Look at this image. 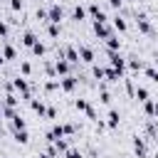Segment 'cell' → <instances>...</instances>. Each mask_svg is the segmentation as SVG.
Listing matches in <instances>:
<instances>
[{"label": "cell", "mask_w": 158, "mask_h": 158, "mask_svg": "<svg viewBox=\"0 0 158 158\" xmlns=\"http://www.w3.org/2000/svg\"><path fill=\"white\" fill-rule=\"evenodd\" d=\"M99 101L101 104H111V94H109L106 84H99Z\"/></svg>", "instance_id": "7402d4cb"}, {"label": "cell", "mask_w": 158, "mask_h": 158, "mask_svg": "<svg viewBox=\"0 0 158 158\" xmlns=\"http://www.w3.org/2000/svg\"><path fill=\"white\" fill-rule=\"evenodd\" d=\"M133 96H136L138 101H146V99H151V94H148V89H146V86H136V89H133Z\"/></svg>", "instance_id": "cb8c5ba5"}, {"label": "cell", "mask_w": 158, "mask_h": 158, "mask_svg": "<svg viewBox=\"0 0 158 158\" xmlns=\"http://www.w3.org/2000/svg\"><path fill=\"white\" fill-rule=\"evenodd\" d=\"M84 114H86V116H89V118H91V121H99V116H96V109H94V106H91V104H89V106H86V111H84Z\"/></svg>", "instance_id": "836d02e7"}, {"label": "cell", "mask_w": 158, "mask_h": 158, "mask_svg": "<svg viewBox=\"0 0 158 158\" xmlns=\"http://www.w3.org/2000/svg\"><path fill=\"white\" fill-rule=\"evenodd\" d=\"M20 42H22L25 47H32V44L37 42V35H35L32 30H25V32H22V40H20Z\"/></svg>", "instance_id": "2e32d148"}, {"label": "cell", "mask_w": 158, "mask_h": 158, "mask_svg": "<svg viewBox=\"0 0 158 158\" xmlns=\"http://www.w3.org/2000/svg\"><path fill=\"white\" fill-rule=\"evenodd\" d=\"M118 123H121V114H118L116 109H109V114H106V126H109V128H118Z\"/></svg>", "instance_id": "7c38bea8"}, {"label": "cell", "mask_w": 158, "mask_h": 158, "mask_svg": "<svg viewBox=\"0 0 158 158\" xmlns=\"http://www.w3.org/2000/svg\"><path fill=\"white\" fill-rule=\"evenodd\" d=\"M133 153H136L138 158H146V156H148V146H146V141H143L141 136H133Z\"/></svg>", "instance_id": "ba28073f"}, {"label": "cell", "mask_w": 158, "mask_h": 158, "mask_svg": "<svg viewBox=\"0 0 158 158\" xmlns=\"http://www.w3.org/2000/svg\"><path fill=\"white\" fill-rule=\"evenodd\" d=\"M0 121H2V104H0Z\"/></svg>", "instance_id": "ee69618b"}, {"label": "cell", "mask_w": 158, "mask_h": 158, "mask_svg": "<svg viewBox=\"0 0 158 158\" xmlns=\"http://www.w3.org/2000/svg\"><path fill=\"white\" fill-rule=\"evenodd\" d=\"M86 106H89L86 99H77V101H74V109H77V111H86Z\"/></svg>", "instance_id": "1f68e13d"}, {"label": "cell", "mask_w": 158, "mask_h": 158, "mask_svg": "<svg viewBox=\"0 0 158 158\" xmlns=\"http://www.w3.org/2000/svg\"><path fill=\"white\" fill-rule=\"evenodd\" d=\"M10 128H12V131H20V128H27V121H25V118H22V116L17 114L15 118H10Z\"/></svg>", "instance_id": "44dd1931"}, {"label": "cell", "mask_w": 158, "mask_h": 158, "mask_svg": "<svg viewBox=\"0 0 158 158\" xmlns=\"http://www.w3.org/2000/svg\"><path fill=\"white\" fill-rule=\"evenodd\" d=\"M64 158H84V153H81L79 148H72V146H69V148L64 151Z\"/></svg>", "instance_id": "f1b7e54d"}, {"label": "cell", "mask_w": 158, "mask_h": 158, "mask_svg": "<svg viewBox=\"0 0 158 158\" xmlns=\"http://www.w3.org/2000/svg\"><path fill=\"white\" fill-rule=\"evenodd\" d=\"M109 5H111V7H116V10H121V5H123V0H109Z\"/></svg>", "instance_id": "f35d334b"}, {"label": "cell", "mask_w": 158, "mask_h": 158, "mask_svg": "<svg viewBox=\"0 0 158 158\" xmlns=\"http://www.w3.org/2000/svg\"><path fill=\"white\" fill-rule=\"evenodd\" d=\"M7 35H10V27L5 20H0V37H7Z\"/></svg>", "instance_id": "d590c367"}, {"label": "cell", "mask_w": 158, "mask_h": 158, "mask_svg": "<svg viewBox=\"0 0 158 158\" xmlns=\"http://www.w3.org/2000/svg\"><path fill=\"white\" fill-rule=\"evenodd\" d=\"M12 138L20 143V146H27L30 143V133H27V128H20V131H12Z\"/></svg>", "instance_id": "9a60e30c"}, {"label": "cell", "mask_w": 158, "mask_h": 158, "mask_svg": "<svg viewBox=\"0 0 158 158\" xmlns=\"http://www.w3.org/2000/svg\"><path fill=\"white\" fill-rule=\"evenodd\" d=\"M91 74H94V79H104V67L94 64V67H91Z\"/></svg>", "instance_id": "4dcf8cb0"}, {"label": "cell", "mask_w": 158, "mask_h": 158, "mask_svg": "<svg viewBox=\"0 0 158 158\" xmlns=\"http://www.w3.org/2000/svg\"><path fill=\"white\" fill-rule=\"evenodd\" d=\"M104 79H106V81H111V84H118V81L123 79V72H118V69H114V67L109 64V67L104 69Z\"/></svg>", "instance_id": "8992f818"}, {"label": "cell", "mask_w": 158, "mask_h": 158, "mask_svg": "<svg viewBox=\"0 0 158 158\" xmlns=\"http://www.w3.org/2000/svg\"><path fill=\"white\" fill-rule=\"evenodd\" d=\"M2 62H5V57H2V54H0V67H2Z\"/></svg>", "instance_id": "b9f144b4"}, {"label": "cell", "mask_w": 158, "mask_h": 158, "mask_svg": "<svg viewBox=\"0 0 158 158\" xmlns=\"http://www.w3.org/2000/svg\"><path fill=\"white\" fill-rule=\"evenodd\" d=\"M106 52H121V40L116 35L106 37Z\"/></svg>", "instance_id": "5bb4252c"}, {"label": "cell", "mask_w": 158, "mask_h": 158, "mask_svg": "<svg viewBox=\"0 0 158 158\" xmlns=\"http://www.w3.org/2000/svg\"><path fill=\"white\" fill-rule=\"evenodd\" d=\"M64 20V10H62V5H49V10H47V22H54V25H59Z\"/></svg>", "instance_id": "7a4b0ae2"}, {"label": "cell", "mask_w": 158, "mask_h": 158, "mask_svg": "<svg viewBox=\"0 0 158 158\" xmlns=\"http://www.w3.org/2000/svg\"><path fill=\"white\" fill-rule=\"evenodd\" d=\"M153 138H156V141H158V126H156V133H153Z\"/></svg>", "instance_id": "60d3db41"}, {"label": "cell", "mask_w": 158, "mask_h": 158, "mask_svg": "<svg viewBox=\"0 0 158 158\" xmlns=\"http://www.w3.org/2000/svg\"><path fill=\"white\" fill-rule=\"evenodd\" d=\"M20 74H22V77H30V74H32V64H30L27 59L20 62Z\"/></svg>", "instance_id": "4316f807"}, {"label": "cell", "mask_w": 158, "mask_h": 158, "mask_svg": "<svg viewBox=\"0 0 158 158\" xmlns=\"http://www.w3.org/2000/svg\"><path fill=\"white\" fill-rule=\"evenodd\" d=\"M0 54H2L5 59H15V57H17V49H15L12 44H7V42H5V44H2V49H0Z\"/></svg>", "instance_id": "d6986e66"}, {"label": "cell", "mask_w": 158, "mask_h": 158, "mask_svg": "<svg viewBox=\"0 0 158 158\" xmlns=\"http://www.w3.org/2000/svg\"><path fill=\"white\" fill-rule=\"evenodd\" d=\"M44 116H47V118H54V116H57V109H54V106H49V109H47V114H44Z\"/></svg>", "instance_id": "74e56055"}, {"label": "cell", "mask_w": 158, "mask_h": 158, "mask_svg": "<svg viewBox=\"0 0 158 158\" xmlns=\"http://www.w3.org/2000/svg\"><path fill=\"white\" fill-rule=\"evenodd\" d=\"M111 27H114L116 32H126V30H128V22H126L121 15H114V17H111Z\"/></svg>", "instance_id": "4fadbf2b"}, {"label": "cell", "mask_w": 158, "mask_h": 158, "mask_svg": "<svg viewBox=\"0 0 158 158\" xmlns=\"http://www.w3.org/2000/svg\"><path fill=\"white\" fill-rule=\"evenodd\" d=\"M77 52H79V62H86V64H91V62H94V49H91V47L81 44Z\"/></svg>", "instance_id": "8fae6325"}, {"label": "cell", "mask_w": 158, "mask_h": 158, "mask_svg": "<svg viewBox=\"0 0 158 158\" xmlns=\"http://www.w3.org/2000/svg\"><path fill=\"white\" fill-rule=\"evenodd\" d=\"M153 116L158 118V101H156V109H153Z\"/></svg>", "instance_id": "ab89813d"}, {"label": "cell", "mask_w": 158, "mask_h": 158, "mask_svg": "<svg viewBox=\"0 0 158 158\" xmlns=\"http://www.w3.org/2000/svg\"><path fill=\"white\" fill-rule=\"evenodd\" d=\"M47 35H49L52 40H57V37L62 35V25H54V22H49V27H47Z\"/></svg>", "instance_id": "d4e9b609"}, {"label": "cell", "mask_w": 158, "mask_h": 158, "mask_svg": "<svg viewBox=\"0 0 158 158\" xmlns=\"http://www.w3.org/2000/svg\"><path fill=\"white\" fill-rule=\"evenodd\" d=\"M94 35H96L99 40H106V37L114 35V27H111L109 22H94Z\"/></svg>", "instance_id": "277c9868"}, {"label": "cell", "mask_w": 158, "mask_h": 158, "mask_svg": "<svg viewBox=\"0 0 158 158\" xmlns=\"http://www.w3.org/2000/svg\"><path fill=\"white\" fill-rule=\"evenodd\" d=\"M153 64H156V69H158V57H156V59H153Z\"/></svg>", "instance_id": "7bdbcfd3"}, {"label": "cell", "mask_w": 158, "mask_h": 158, "mask_svg": "<svg viewBox=\"0 0 158 158\" xmlns=\"http://www.w3.org/2000/svg\"><path fill=\"white\" fill-rule=\"evenodd\" d=\"M12 89H17L20 94H22V99H32V89H30V84H27V77H15L12 79Z\"/></svg>", "instance_id": "6da1fadb"}, {"label": "cell", "mask_w": 158, "mask_h": 158, "mask_svg": "<svg viewBox=\"0 0 158 158\" xmlns=\"http://www.w3.org/2000/svg\"><path fill=\"white\" fill-rule=\"evenodd\" d=\"M72 20H74V22H81V20H86V7L77 5V7L72 10Z\"/></svg>", "instance_id": "ac0fdd59"}, {"label": "cell", "mask_w": 158, "mask_h": 158, "mask_svg": "<svg viewBox=\"0 0 158 158\" xmlns=\"http://www.w3.org/2000/svg\"><path fill=\"white\" fill-rule=\"evenodd\" d=\"M62 128H64V136H74L77 133V126L74 123H62Z\"/></svg>", "instance_id": "d6a6232c"}, {"label": "cell", "mask_w": 158, "mask_h": 158, "mask_svg": "<svg viewBox=\"0 0 158 158\" xmlns=\"http://www.w3.org/2000/svg\"><path fill=\"white\" fill-rule=\"evenodd\" d=\"M136 25L143 35H153V27H151V20H148L146 12H136Z\"/></svg>", "instance_id": "3957f363"}, {"label": "cell", "mask_w": 158, "mask_h": 158, "mask_svg": "<svg viewBox=\"0 0 158 158\" xmlns=\"http://www.w3.org/2000/svg\"><path fill=\"white\" fill-rule=\"evenodd\" d=\"M10 10L12 12H20L22 10V0H10Z\"/></svg>", "instance_id": "e575fe53"}, {"label": "cell", "mask_w": 158, "mask_h": 158, "mask_svg": "<svg viewBox=\"0 0 158 158\" xmlns=\"http://www.w3.org/2000/svg\"><path fill=\"white\" fill-rule=\"evenodd\" d=\"M106 57H109V64H111L114 69H118V72L126 69V59L121 57V52H106Z\"/></svg>", "instance_id": "5b68a950"}, {"label": "cell", "mask_w": 158, "mask_h": 158, "mask_svg": "<svg viewBox=\"0 0 158 158\" xmlns=\"http://www.w3.org/2000/svg\"><path fill=\"white\" fill-rule=\"evenodd\" d=\"M126 64H128V69H131V72H143V67H146L138 57H128V62H126Z\"/></svg>", "instance_id": "ffe728a7"}, {"label": "cell", "mask_w": 158, "mask_h": 158, "mask_svg": "<svg viewBox=\"0 0 158 158\" xmlns=\"http://www.w3.org/2000/svg\"><path fill=\"white\" fill-rule=\"evenodd\" d=\"M30 106H32V111L40 114V116L47 114V106H44V101H40V99H30Z\"/></svg>", "instance_id": "e0dca14e"}, {"label": "cell", "mask_w": 158, "mask_h": 158, "mask_svg": "<svg viewBox=\"0 0 158 158\" xmlns=\"http://www.w3.org/2000/svg\"><path fill=\"white\" fill-rule=\"evenodd\" d=\"M54 89H59V79H49V81H44V91H54Z\"/></svg>", "instance_id": "f546056e"}, {"label": "cell", "mask_w": 158, "mask_h": 158, "mask_svg": "<svg viewBox=\"0 0 158 158\" xmlns=\"http://www.w3.org/2000/svg\"><path fill=\"white\" fill-rule=\"evenodd\" d=\"M69 69H72V64H69L64 57H57V62H54V72H57V77H67Z\"/></svg>", "instance_id": "9c48e42d"}, {"label": "cell", "mask_w": 158, "mask_h": 158, "mask_svg": "<svg viewBox=\"0 0 158 158\" xmlns=\"http://www.w3.org/2000/svg\"><path fill=\"white\" fill-rule=\"evenodd\" d=\"M35 15H37V20H47V10H44V7H37Z\"/></svg>", "instance_id": "8d00e7d4"}, {"label": "cell", "mask_w": 158, "mask_h": 158, "mask_svg": "<svg viewBox=\"0 0 158 158\" xmlns=\"http://www.w3.org/2000/svg\"><path fill=\"white\" fill-rule=\"evenodd\" d=\"M77 84H79V79H77V77H72V74H67V77H62V79H59V89H62V91H74V89H77Z\"/></svg>", "instance_id": "52a82bcc"}, {"label": "cell", "mask_w": 158, "mask_h": 158, "mask_svg": "<svg viewBox=\"0 0 158 158\" xmlns=\"http://www.w3.org/2000/svg\"><path fill=\"white\" fill-rule=\"evenodd\" d=\"M143 74H146L151 81H156V84H158V69H156V67H143Z\"/></svg>", "instance_id": "484cf974"}, {"label": "cell", "mask_w": 158, "mask_h": 158, "mask_svg": "<svg viewBox=\"0 0 158 158\" xmlns=\"http://www.w3.org/2000/svg\"><path fill=\"white\" fill-rule=\"evenodd\" d=\"M30 49H32V54H35V57H42V54H44V52H47V44H44V42H40V40H37V42H35V44H32V47H30Z\"/></svg>", "instance_id": "603a6c76"}, {"label": "cell", "mask_w": 158, "mask_h": 158, "mask_svg": "<svg viewBox=\"0 0 158 158\" xmlns=\"http://www.w3.org/2000/svg\"><path fill=\"white\" fill-rule=\"evenodd\" d=\"M143 104V111H146V116H153V109H156V101L153 99H146V101H141Z\"/></svg>", "instance_id": "83f0119b"}, {"label": "cell", "mask_w": 158, "mask_h": 158, "mask_svg": "<svg viewBox=\"0 0 158 158\" xmlns=\"http://www.w3.org/2000/svg\"><path fill=\"white\" fill-rule=\"evenodd\" d=\"M86 12L94 17V22H109V20H106V12H104L99 5H89V7H86Z\"/></svg>", "instance_id": "30bf717a"}]
</instances>
